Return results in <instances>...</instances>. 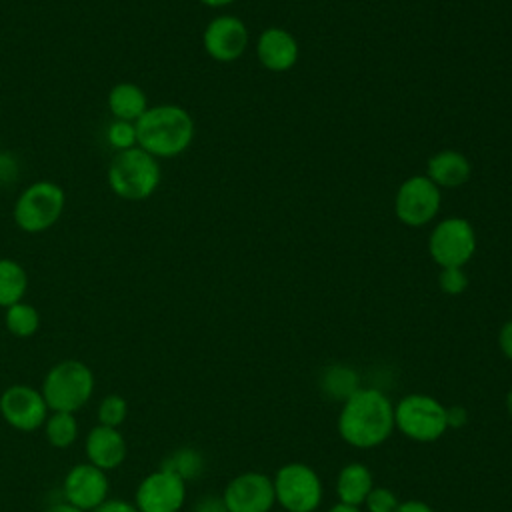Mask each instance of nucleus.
Listing matches in <instances>:
<instances>
[{
  "instance_id": "obj_1",
  "label": "nucleus",
  "mask_w": 512,
  "mask_h": 512,
  "mask_svg": "<svg viewBox=\"0 0 512 512\" xmlns=\"http://www.w3.org/2000/svg\"><path fill=\"white\" fill-rule=\"evenodd\" d=\"M336 428L348 446L360 450L376 448L396 430L394 404L382 390L360 386L342 402Z\"/></svg>"
},
{
  "instance_id": "obj_2",
  "label": "nucleus",
  "mask_w": 512,
  "mask_h": 512,
  "mask_svg": "<svg viewBox=\"0 0 512 512\" xmlns=\"http://www.w3.org/2000/svg\"><path fill=\"white\" fill-rule=\"evenodd\" d=\"M134 124L138 146L158 160L186 152L196 132L190 112L172 102L148 106Z\"/></svg>"
},
{
  "instance_id": "obj_3",
  "label": "nucleus",
  "mask_w": 512,
  "mask_h": 512,
  "mask_svg": "<svg viewBox=\"0 0 512 512\" xmlns=\"http://www.w3.org/2000/svg\"><path fill=\"white\" fill-rule=\"evenodd\" d=\"M160 160L140 146L116 152L106 170V182L114 196L128 202L148 200L160 186Z\"/></svg>"
},
{
  "instance_id": "obj_4",
  "label": "nucleus",
  "mask_w": 512,
  "mask_h": 512,
  "mask_svg": "<svg viewBox=\"0 0 512 512\" xmlns=\"http://www.w3.org/2000/svg\"><path fill=\"white\" fill-rule=\"evenodd\" d=\"M40 392L50 412L74 414L92 398L94 374L80 360H62L46 372Z\"/></svg>"
},
{
  "instance_id": "obj_5",
  "label": "nucleus",
  "mask_w": 512,
  "mask_h": 512,
  "mask_svg": "<svg viewBox=\"0 0 512 512\" xmlns=\"http://www.w3.org/2000/svg\"><path fill=\"white\" fill-rule=\"evenodd\" d=\"M64 208V188L52 180H36L18 194L12 206V220L26 234H40L62 218Z\"/></svg>"
},
{
  "instance_id": "obj_6",
  "label": "nucleus",
  "mask_w": 512,
  "mask_h": 512,
  "mask_svg": "<svg viewBox=\"0 0 512 512\" xmlns=\"http://www.w3.org/2000/svg\"><path fill=\"white\" fill-rule=\"evenodd\" d=\"M394 424L414 442H436L448 430L446 406L430 394H408L394 404Z\"/></svg>"
},
{
  "instance_id": "obj_7",
  "label": "nucleus",
  "mask_w": 512,
  "mask_h": 512,
  "mask_svg": "<svg viewBox=\"0 0 512 512\" xmlns=\"http://www.w3.org/2000/svg\"><path fill=\"white\" fill-rule=\"evenodd\" d=\"M276 504L286 512H316L324 498V486L318 472L304 462L280 466L272 478Z\"/></svg>"
},
{
  "instance_id": "obj_8",
  "label": "nucleus",
  "mask_w": 512,
  "mask_h": 512,
  "mask_svg": "<svg viewBox=\"0 0 512 512\" xmlns=\"http://www.w3.org/2000/svg\"><path fill=\"white\" fill-rule=\"evenodd\" d=\"M428 250L440 268H462L476 250V234L468 220L446 218L430 234Z\"/></svg>"
},
{
  "instance_id": "obj_9",
  "label": "nucleus",
  "mask_w": 512,
  "mask_h": 512,
  "mask_svg": "<svg viewBox=\"0 0 512 512\" xmlns=\"http://www.w3.org/2000/svg\"><path fill=\"white\" fill-rule=\"evenodd\" d=\"M394 210L400 222L424 226L440 210V188L428 176H410L396 192Z\"/></svg>"
},
{
  "instance_id": "obj_10",
  "label": "nucleus",
  "mask_w": 512,
  "mask_h": 512,
  "mask_svg": "<svg viewBox=\"0 0 512 512\" xmlns=\"http://www.w3.org/2000/svg\"><path fill=\"white\" fill-rule=\"evenodd\" d=\"M222 500L228 512H270L276 504L274 482L264 472H242L226 484Z\"/></svg>"
},
{
  "instance_id": "obj_11",
  "label": "nucleus",
  "mask_w": 512,
  "mask_h": 512,
  "mask_svg": "<svg viewBox=\"0 0 512 512\" xmlns=\"http://www.w3.org/2000/svg\"><path fill=\"white\" fill-rule=\"evenodd\" d=\"M184 500L186 482L164 468L144 476L134 494V506L140 512H180Z\"/></svg>"
},
{
  "instance_id": "obj_12",
  "label": "nucleus",
  "mask_w": 512,
  "mask_h": 512,
  "mask_svg": "<svg viewBox=\"0 0 512 512\" xmlns=\"http://www.w3.org/2000/svg\"><path fill=\"white\" fill-rule=\"evenodd\" d=\"M2 418L20 432L40 428L48 416V406L40 390L28 384H12L0 396Z\"/></svg>"
},
{
  "instance_id": "obj_13",
  "label": "nucleus",
  "mask_w": 512,
  "mask_h": 512,
  "mask_svg": "<svg viewBox=\"0 0 512 512\" xmlns=\"http://www.w3.org/2000/svg\"><path fill=\"white\" fill-rule=\"evenodd\" d=\"M202 46L212 60L234 62L244 54L248 46V28L236 16H216L204 28Z\"/></svg>"
},
{
  "instance_id": "obj_14",
  "label": "nucleus",
  "mask_w": 512,
  "mask_h": 512,
  "mask_svg": "<svg viewBox=\"0 0 512 512\" xmlns=\"http://www.w3.org/2000/svg\"><path fill=\"white\" fill-rule=\"evenodd\" d=\"M64 498L68 504L92 512L108 500V478L106 472L90 462L74 464L64 478Z\"/></svg>"
},
{
  "instance_id": "obj_15",
  "label": "nucleus",
  "mask_w": 512,
  "mask_h": 512,
  "mask_svg": "<svg viewBox=\"0 0 512 512\" xmlns=\"http://www.w3.org/2000/svg\"><path fill=\"white\" fill-rule=\"evenodd\" d=\"M84 450H86L88 462L104 472L116 470L118 466L124 464L128 456V446L122 432L118 428H110L102 424L94 426L86 434Z\"/></svg>"
},
{
  "instance_id": "obj_16",
  "label": "nucleus",
  "mask_w": 512,
  "mask_h": 512,
  "mask_svg": "<svg viewBox=\"0 0 512 512\" xmlns=\"http://www.w3.org/2000/svg\"><path fill=\"white\" fill-rule=\"evenodd\" d=\"M260 64L272 72H286L298 60V42L284 28H268L256 42Z\"/></svg>"
},
{
  "instance_id": "obj_17",
  "label": "nucleus",
  "mask_w": 512,
  "mask_h": 512,
  "mask_svg": "<svg viewBox=\"0 0 512 512\" xmlns=\"http://www.w3.org/2000/svg\"><path fill=\"white\" fill-rule=\"evenodd\" d=\"M372 470L362 462H348L336 476V496L340 504L360 508L374 488Z\"/></svg>"
},
{
  "instance_id": "obj_18",
  "label": "nucleus",
  "mask_w": 512,
  "mask_h": 512,
  "mask_svg": "<svg viewBox=\"0 0 512 512\" xmlns=\"http://www.w3.org/2000/svg\"><path fill=\"white\" fill-rule=\"evenodd\" d=\"M470 162L464 154L456 150H442L436 152L428 160V178L438 188H458L470 178Z\"/></svg>"
},
{
  "instance_id": "obj_19",
  "label": "nucleus",
  "mask_w": 512,
  "mask_h": 512,
  "mask_svg": "<svg viewBox=\"0 0 512 512\" xmlns=\"http://www.w3.org/2000/svg\"><path fill=\"white\" fill-rule=\"evenodd\" d=\"M106 106L114 120L136 122L150 104L142 86L134 82H118L110 88L106 96Z\"/></svg>"
},
{
  "instance_id": "obj_20",
  "label": "nucleus",
  "mask_w": 512,
  "mask_h": 512,
  "mask_svg": "<svg viewBox=\"0 0 512 512\" xmlns=\"http://www.w3.org/2000/svg\"><path fill=\"white\" fill-rule=\"evenodd\" d=\"M28 290V272L14 258H0V308L22 302Z\"/></svg>"
},
{
  "instance_id": "obj_21",
  "label": "nucleus",
  "mask_w": 512,
  "mask_h": 512,
  "mask_svg": "<svg viewBox=\"0 0 512 512\" xmlns=\"http://www.w3.org/2000/svg\"><path fill=\"white\" fill-rule=\"evenodd\" d=\"M318 384L324 396L344 402L348 396H352L360 388V378L354 368L344 364H332L324 368Z\"/></svg>"
},
{
  "instance_id": "obj_22",
  "label": "nucleus",
  "mask_w": 512,
  "mask_h": 512,
  "mask_svg": "<svg viewBox=\"0 0 512 512\" xmlns=\"http://www.w3.org/2000/svg\"><path fill=\"white\" fill-rule=\"evenodd\" d=\"M42 428L48 444L54 448H68L78 438V420L72 412H50Z\"/></svg>"
},
{
  "instance_id": "obj_23",
  "label": "nucleus",
  "mask_w": 512,
  "mask_h": 512,
  "mask_svg": "<svg viewBox=\"0 0 512 512\" xmlns=\"http://www.w3.org/2000/svg\"><path fill=\"white\" fill-rule=\"evenodd\" d=\"M6 330L16 338H30L40 328V312L28 302H16L4 312Z\"/></svg>"
},
{
  "instance_id": "obj_24",
  "label": "nucleus",
  "mask_w": 512,
  "mask_h": 512,
  "mask_svg": "<svg viewBox=\"0 0 512 512\" xmlns=\"http://www.w3.org/2000/svg\"><path fill=\"white\" fill-rule=\"evenodd\" d=\"M160 468L170 470L172 474H176L178 478H182L184 482L198 478L204 472V456L190 446L178 448L174 450L170 456H166L160 464Z\"/></svg>"
},
{
  "instance_id": "obj_25",
  "label": "nucleus",
  "mask_w": 512,
  "mask_h": 512,
  "mask_svg": "<svg viewBox=\"0 0 512 512\" xmlns=\"http://www.w3.org/2000/svg\"><path fill=\"white\" fill-rule=\"evenodd\" d=\"M128 416V402L120 394H108L98 404V422L102 426L118 428Z\"/></svg>"
},
{
  "instance_id": "obj_26",
  "label": "nucleus",
  "mask_w": 512,
  "mask_h": 512,
  "mask_svg": "<svg viewBox=\"0 0 512 512\" xmlns=\"http://www.w3.org/2000/svg\"><path fill=\"white\" fill-rule=\"evenodd\" d=\"M106 142L116 152L138 146V142H136V124L126 122V120H112L106 128Z\"/></svg>"
},
{
  "instance_id": "obj_27",
  "label": "nucleus",
  "mask_w": 512,
  "mask_h": 512,
  "mask_svg": "<svg viewBox=\"0 0 512 512\" xmlns=\"http://www.w3.org/2000/svg\"><path fill=\"white\" fill-rule=\"evenodd\" d=\"M398 504H400V500L390 488L374 486L362 506L366 508V512H396Z\"/></svg>"
},
{
  "instance_id": "obj_28",
  "label": "nucleus",
  "mask_w": 512,
  "mask_h": 512,
  "mask_svg": "<svg viewBox=\"0 0 512 512\" xmlns=\"http://www.w3.org/2000/svg\"><path fill=\"white\" fill-rule=\"evenodd\" d=\"M438 284H440L442 292H446L450 296H458V294H462L468 288V276L458 266L442 268V272L438 276Z\"/></svg>"
},
{
  "instance_id": "obj_29",
  "label": "nucleus",
  "mask_w": 512,
  "mask_h": 512,
  "mask_svg": "<svg viewBox=\"0 0 512 512\" xmlns=\"http://www.w3.org/2000/svg\"><path fill=\"white\" fill-rule=\"evenodd\" d=\"M192 512H228V508H226L222 496L206 494V496H202V498L194 504Z\"/></svg>"
},
{
  "instance_id": "obj_30",
  "label": "nucleus",
  "mask_w": 512,
  "mask_h": 512,
  "mask_svg": "<svg viewBox=\"0 0 512 512\" xmlns=\"http://www.w3.org/2000/svg\"><path fill=\"white\" fill-rule=\"evenodd\" d=\"M18 176V164L12 154L0 152V182H10Z\"/></svg>"
},
{
  "instance_id": "obj_31",
  "label": "nucleus",
  "mask_w": 512,
  "mask_h": 512,
  "mask_svg": "<svg viewBox=\"0 0 512 512\" xmlns=\"http://www.w3.org/2000/svg\"><path fill=\"white\" fill-rule=\"evenodd\" d=\"M498 346H500V352L512 362V320L502 324L498 332Z\"/></svg>"
},
{
  "instance_id": "obj_32",
  "label": "nucleus",
  "mask_w": 512,
  "mask_h": 512,
  "mask_svg": "<svg viewBox=\"0 0 512 512\" xmlns=\"http://www.w3.org/2000/svg\"><path fill=\"white\" fill-rule=\"evenodd\" d=\"M92 512H140L134 504L126 502V500H120V498H108L106 502H102L96 510Z\"/></svg>"
},
{
  "instance_id": "obj_33",
  "label": "nucleus",
  "mask_w": 512,
  "mask_h": 512,
  "mask_svg": "<svg viewBox=\"0 0 512 512\" xmlns=\"http://www.w3.org/2000/svg\"><path fill=\"white\" fill-rule=\"evenodd\" d=\"M448 428H462L468 422V412L462 406H446Z\"/></svg>"
},
{
  "instance_id": "obj_34",
  "label": "nucleus",
  "mask_w": 512,
  "mask_h": 512,
  "mask_svg": "<svg viewBox=\"0 0 512 512\" xmlns=\"http://www.w3.org/2000/svg\"><path fill=\"white\" fill-rule=\"evenodd\" d=\"M396 512H434V508L422 500H406L398 504Z\"/></svg>"
},
{
  "instance_id": "obj_35",
  "label": "nucleus",
  "mask_w": 512,
  "mask_h": 512,
  "mask_svg": "<svg viewBox=\"0 0 512 512\" xmlns=\"http://www.w3.org/2000/svg\"><path fill=\"white\" fill-rule=\"evenodd\" d=\"M42 512H84V510H80V508H76V506H72V504H68V502H58V504L48 506V508L42 510Z\"/></svg>"
},
{
  "instance_id": "obj_36",
  "label": "nucleus",
  "mask_w": 512,
  "mask_h": 512,
  "mask_svg": "<svg viewBox=\"0 0 512 512\" xmlns=\"http://www.w3.org/2000/svg\"><path fill=\"white\" fill-rule=\"evenodd\" d=\"M198 2L204 4V6H210V8H220V6H228V4H232L236 0H198Z\"/></svg>"
},
{
  "instance_id": "obj_37",
  "label": "nucleus",
  "mask_w": 512,
  "mask_h": 512,
  "mask_svg": "<svg viewBox=\"0 0 512 512\" xmlns=\"http://www.w3.org/2000/svg\"><path fill=\"white\" fill-rule=\"evenodd\" d=\"M328 512H362L360 508H356V506H346V504H334Z\"/></svg>"
},
{
  "instance_id": "obj_38",
  "label": "nucleus",
  "mask_w": 512,
  "mask_h": 512,
  "mask_svg": "<svg viewBox=\"0 0 512 512\" xmlns=\"http://www.w3.org/2000/svg\"><path fill=\"white\" fill-rule=\"evenodd\" d=\"M504 404H506V412H508V416L512 418V388L506 392V400H504Z\"/></svg>"
},
{
  "instance_id": "obj_39",
  "label": "nucleus",
  "mask_w": 512,
  "mask_h": 512,
  "mask_svg": "<svg viewBox=\"0 0 512 512\" xmlns=\"http://www.w3.org/2000/svg\"><path fill=\"white\" fill-rule=\"evenodd\" d=\"M0 152H2V136H0Z\"/></svg>"
}]
</instances>
